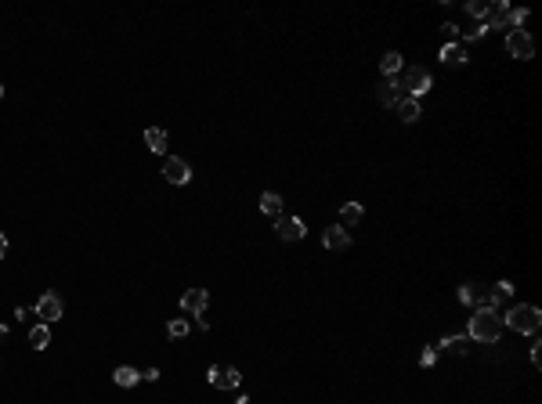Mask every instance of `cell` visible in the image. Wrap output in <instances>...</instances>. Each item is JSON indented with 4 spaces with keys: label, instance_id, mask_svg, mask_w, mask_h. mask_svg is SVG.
I'll return each instance as SVG.
<instances>
[{
    "label": "cell",
    "instance_id": "obj_1",
    "mask_svg": "<svg viewBox=\"0 0 542 404\" xmlns=\"http://www.w3.org/2000/svg\"><path fill=\"white\" fill-rule=\"evenodd\" d=\"M506 332V321L499 311H485V307H477L474 318H470V332L467 339H477V343H499V336Z\"/></svg>",
    "mask_w": 542,
    "mask_h": 404
},
{
    "label": "cell",
    "instance_id": "obj_2",
    "mask_svg": "<svg viewBox=\"0 0 542 404\" xmlns=\"http://www.w3.org/2000/svg\"><path fill=\"white\" fill-rule=\"evenodd\" d=\"M503 321H506V329H514V332H521V336H535V332L542 329V311H539L535 303H517Z\"/></svg>",
    "mask_w": 542,
    "mask_h": 404
},
{
    "label": "cell",
    "instance_id": "obj_3",
    "mask_svg": "<svg viewBox=\"0 0 542 404\" xmlns=\"http://www.w3.org/2000/svg\"><path fill=\"white\" fill-rule=\"evenodd\" d=\"M398 87H402V94H409V98L420 102V94H427L430 87H434V79H430V73L423 66H409L405 76L398 79Z\"/></svg>",
    "mask_w": 542,
    "mask_h": 404
},
{
    "label": "cell",
    "instance_id": "obj_4",
    "mask_svg": "<svg viewBox=\"0 0 542 404\" xmlns=\"http://www.w3.org/2000/svg\"><path fill=\"white\" fill-rule=\"evenodd\" d=\"M506 51H510V58L532 61L535 58V40H532L528 29H510V33H506Z\"/></svg>",
    "mask_w": 542,
    "mask_h": 404
},
{
    "label": "cell",
    "instance_id": "obj_5",
    "mask_svg": "<svg viewBox=\"0 0 542 404\" xmlns=\"http://www.w3.org/2000/svg\"><path fill=\"white\" fill-rule=\"evenodd\" d=\"M206 307H210V293H206V289H188V293L181 296V311L188 318H203Z\"/></svg>",
    "mask_w": 542,
    "mask_h": 404
},
{
    "label": "cell",
    "instance_id": "obj_6",
    "mask_svg": "<svg viewBox=\"0 0 542 404\" xmlns=\"http://www.w3.org/2000/svg\"><path fill=\"white\" fill-rule=\"evenodd\" d=\"M239 383H243L239 368H232V365H214L210 368V386H214V390H235Z\"/></svg>",
    "mask_w": 542,
    "mask_h": 404
},
{
    "label": "cell",
    "instance_id": "obj_7",
    "mask_svg": "<svg viewBox=\"0 0 542 404\" xmlns=\"http://www.w3.org/2000/svg\"><path fill=\"white\" fill-rule=\"evenodd\" d=\"M275 235H279L282 242H300V238L308 235V228H304V220H300V217H286V213H282V217L275 220Z\"/></svg>",
    "mask_w": 542,
    "mask_h": 404
},
{
    "label": "cell",
    "instance_id": "obj_8",
    "mask_svg": "<svg viewBox=\"0 0 542 404\" xmlns=\"http://www.w3.org/2000/svg\"><path fill=\"white\" fill-rule=\"evenodd\" d=\"M481 26L485 29H510V4H506V0H492Z\"/></svg>",
    "mask_w": 542,
    "mask_h": 404
},
{
    "label": "cell",
    "instance_id": "obj_9",
    "mask_svg": "<svg viewBox=\"0 0 542 404\" xmlns=\"http://www.w3.org/2000/svg\"><path fill=\"white\" fill-rule=\"evenodd\" d=\"M37 318L44 321V325H55V321L62 318V300H58V293H44V296L37 300Z\"/></svg>",
    "mask_w": 542,
    "mask_h": 404
},
{
    "label": "cell",
    "instance_id": "obj_10",
    "mask_svg": "<svg viewBox=\"0 0 542 404\" xmlns=\"http://www.w3.org/2000/svg\"><path fill=\"white\" fill-rule=\"evenodd\" d=\"M163 177H167L170 184H188V181H192V166H188L185 159H178V155H174V159H167Z\"/></svg>",
    "mask_w": 542,
    "mask_h": 404
},
{
    "label": "cell",
    "instance_id": "obj_11",
    "mask_svg": "<svg viewBox=\"0 0 542 404\" xmlns=\"http://www.w3.org/2000/svg\"><path fill=\"white\" fill-rule=\"evenodd\" d=\"M322 246H326V249H333V253H337V249H347V246H351V235H347V228H340V224H333V228H326V231H322Z\"/></svg>",
    "mask_w": 542,
    "mask_h": 404
},
{
    "label": "cell",
    "instance_id": "obj_12",
    "mask_svg": "<svg viewBox=\"0 0 542 404\" xmlns=\"http://www.w3.org/2000/svg\"><path fill=\"white\" fill-rule=\"evenodd\" d=\"M394 112H398V116H402L405 123H416V119H420V102H416V98H409V94H402V98L394 102Z\"/></svg>",
    "mask_w": 542,
    "mask_h": 404
},
{
    "label": "cell",
    "instance_id": "obj_13",
    "mask_svg": "<svg viewBox=\"0 0 542 404\" xmlns=\"http://www.w3.org/2000/svg\"><path fill=\"white\" fill-rule=\"evenodd\" d=\"M113 383H116V386H123V390H131V386H138V383H141V372H138V368H131V365H120V368L113 372Z\"/></svg>",
    "mask_w": 542,
    "mask_h": 404
},
{
    "label": "cell",
    "instance_id": "obj_14",
    "mask_svg": "<svg viewBox=\"0 0 542 404\" xmlns=\"http://www.w3.org/2000/svg\"><path fill=\"white\" fill-rule=\"evenodd\" d=\"M441 61H445V66H467V47L463 44H445L441 47Z\"/></svg>",
    "mask_w": 542,
    "mask_h": 404
},
{
    "label": "cell",
    "instance_id": "obj_15",
    "mask_svg": "<svg viewBox=\"0 0 542 404\" xmlns=\"http://www.w3.org/2000/svg\"><path fill=\"white\" fill-rule=\"evenodd\" d=\"M376 98H380V105L394 108V102L402 98V87H398V79H384V84H380V90H376Z\"/></svg>",
    "mask_w": 542,
    "mask_h": 404
},
{
    "label": "cell",
    "instance_id": "obj_16",
    "mask_svg": "<svg viewBox=\"0 0 542 404\" xmlns=\"http://www.w3.org/2000/svg\"><path fill=\"white\" fill-rule=\"evenodd\" d=\"M362 217H365L362 202H344V206H340V220H344L340 228H355V224H358Z\"/></svg>",
    "mask_w": 542,
    "mask_h": 404
},
{
    "label": "cell",
    "instance_id": "obj_17",
    "mask_svg": "<svg viewBox=\"0 0 542 404\" xmlns=\"http://www.w3.org/2000/svg\"><path fill=\"white\" fill-rule=\"evenodd\" d=\"M261 213L275 217V220L282 217V195H279V191H264V195H261Z\"/></svg>",
    "mask_w": 542,
    "mask_h": 404
},
{
    "label": "cell",
    "instance_id": "obj_18",
    "mask_svg": "<svg viewBox=\"0 0 542 404\" xmlns=\"http://www.w3.org/2000/svg\"><path fill=\"white\" fill-rule=\"evenodd\" d=\"M47 343H51V325H44V321H40V325L29 329V347H33V350H47Z\"/></svg>",
    "mask_w": 542,
    "mask_h": 404
},
{
    "label": "cell",
    "instance_id": "obj_19",
    "mask_svg": "<svg viewBox=\"0 0 542 404\" xmlns=\"http://www.w3.org/2000/svg\"><path fill=\"white\" fill-rule=\"evenodd\" d=\"M380 73H384L387 79H394L398 73H402V55H398V51H387L384 61H380Z\"/></svg>",
    "mask_w": 542,
    "mask_h": 404
},
{
    "label": "cell",
    "instance_id": "obj_20",
    "mask_svg": "<svg viewBox=\"0 0 542 404\" xmlns=\"http://www.w3.org/2000/svg\"><path fill=\"white\" fill-rule=\"evenodd\" d=\"M145 144L152 152H167V131H159V126H149L145 131Z\"/></svg>",
    "mask_w": 542,
    "mask_h": 404
},
{
    "label": "cell",
    "instance_id": "obj_21",
    "mask_svg": "<svg viewBox=\"0 0 542 404\" xmlns=\"http://www.w3.org/2000/svg\"><path fill=\"white\" fill-rule=\"evenodd\" d=\"M467 343H470L467 336H445V339H441V350H449V354H467Z\"/></svg>",
    "mask_w": 542,
    "mask_h": 404
},
{
    "label": "cell",
    "instance_id": "obj_22",
    "mask_svg": "<svg viewBox=\"0 0 542 404\" xmlns=\"http://www.w3.org/2000/svg\"><path fill=\"white\" fill-rule=\"evenodd\" d=\"M188 329H192V325H188V318H174L170 325H167V336H170V339H185Z\"/></svg>",
    "mask_w": 542,
    "mask_h": 404
},
{
    "label": "cell",
    "instance_id": "obj_23",
    "mask_svg": "<svg viewBox=\"0 0 542 404\" xmlns=\"http://www.w3.org/2000/svg\"><path fill=\"white\" fill-rule=\"evenodd\" d=\"M524 22H528V8H510V26L521 29Z\"/></svg>",
    "mask_w": 542,
    "mask_h": 404
},
{
    "label": "cell",
    "instance_id": "obj_24",
    "mask_svg": "<svg viewBox=\"0 0 542 404\" xmlns=\"http://www.w3.org/2000/svg\"><path fill=\"white\" fill-rule=\"evenodd\" d=\"M467 11L474 15V19H485V11H488V4H485V0H470V4H467Z\"/></svg>",
    "mask_w": 542,
    "mask_h": 404
},
{
    "label": "cell",
    "instance_id": "obj_25",
    "mask_svg": "<svg viewBox=\"0 0 542 404\" xmlns=\"http://www.w3.org/2000/svg\"><path fill=\"white\" fill-rule=\"evenodd\" d=\"M485 33H488V29H485V26H474V29H467V37H463V40H470V44H477V40H485Z\"/></svg>",
    "mask_w": 542,
    "mask_h": 404
},
{
    "label": "cell",
    "instance_id": "obj_26",
    "mask_svg": "<svg viewBox=\"0 0 542 404\" xmlns=\"http://www.w3.org/2000/svg\"><path fill=\"white\" fill-rule=\"evenodd\" d=\"M434 361H438V350H434V347H427V350L420 354V365H423V368H430Z\"/></svg>",
    "mask_w": 542,
    "mask_h": 404
},
{
    "label": "cell",
    "instance_id": "obj_27",
    "mask_svg": "<svg viewBox=\"0 0 542 404\" xmlns=\"http://www.w3.org/2000/svg\"><path fill=\"white\" fill-rule=\"evenodd\" d=\"M441 33H445V37H449V40L456 44V37H459V26H452V22H445V26H441Z\"/></svg>",
    "mask_w": 542,
    "mask_h": 404
},
{
    "label": "cell",
    "instance_id": "obj_28",
    "mask_svg": "<svg viewBox=\"0 0 542 404\" xmlns=\"http://www.w3.org/2000/svg\"><path fill=\"white\" fill-rule=\"evenodd\" d=\"M532 365L542 368V343H532Z\"/></svg>",
    "mask_w": 542,
    "mask_h": 404
},
{
    "label": "cell",
    "instance_id": "obj_29",
    "mask_svg": "<svg viewBox=\"0 0 542 404\" xmlns=\"http://www.w3.org/2000/svg\"><path fill=\"white\" fill-rule=\"evenodd\" d=\"M4 256H8V238L0 235V260H4Z\"/></svg>",
    "mask_w": 542,
    "mask_h": 404
},
{
    "label": "cell",
    "instance_id": "obj_30",
    "mask_svg": "<svg viewBox=\"0 0 542 404\" xmlns=\"http://www.w3.org/2000/svg\"><path fill=\"white\" fill-rule=\"evenodd\" d=\"M4 339H8V329H4V325H0V343H4Z\"/></svg>",
    "mask_w": 542,
    "mask_h": 404
},
{
    "label": "cell",
    "instance_id": "obj_31",
    "mask_svg": "<svg viewBox=\"0 0 542 404\" xmlns=\"http://www.w3.org/2000/svg\"><path fill=\"white\" fill-rule=\"evenodd\" d=\"M0 98H4V87H0Z\"/></svg>",
    "mask_w": 542,
    "mask_h": 404
}]
</instances>
